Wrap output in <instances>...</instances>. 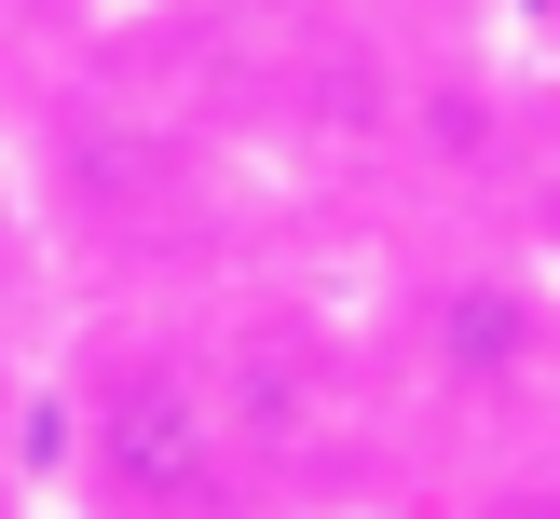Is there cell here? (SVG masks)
I'll list each match as a JSON object with an SVG mask.
<instances>
[{
	"instance_id": "obj_5",
	"label": "cell",
	"mask_w": 560,
	"mask_h": 519,
	"mask_svg": "<svg viewBox=\"0 0 560 519\" xmlns=\"http://www.w3.org/2000/svg\"><path fill=\"white\" fill-rule=\"evenodd\" d=\"M547 410H560V355H547Z\"/></svg>"
},
{
	"instance_id": "obj_2",
	"label": "cell",
	"mask_w": 560,
	"mask_h": 519,
	"mask_svg": "<svg viewBox=\"0 0 560 519\" xmlns=\"http://www.w3.org/2000/svg\"><path fill=\"white\" fill-rule=\"evenodd\" d=\"M206 369H219V410H233L260 492L315 479V437H328V410H342V342L301 328V315H233L206 342Z\"/></svg>"
},
{
	"instance_id": "obj_1",
	"label": "cell",
	"mask_w": 560,
	"mask_h": 519,
	"mask_svg": "<svg viewBox=\"0 0 560 519\" xmlns=\"http://www.w3.org/2000/svg\"><path fill=\"white\" fill-rule=\"evenodd\" d=\"M69 479L96 519H260V464H246L233 410H219L206 342L151 315L82 328L69 355Z\"/></svg>"
},
{
	"instance_id": "obj_4",
	"label": "cell",
	"mask_w": 560,
	"mask_h": 519,
	"mask_svg": "<svg viewBox=\"0 0 560 519\" xmlns=\"http://www.w3.org/2000/svg\"><path fill=\"white\" fill-rule=\"evenodd\" d=\"M465 519H560V479H506V492H479Z\"/></svg>"
},
{
	"instance_id": "obj_3",
	"label": "cell",
	"mask_w": 560,
	"mask_h": 519,
	"mask_svg": "<svg viewBox=\"0 0 560 519\" xmlns=\"http://www.w3.org/2000/svg\"><path fill=\"white\" fill-rule=\"evenodd\" d=\"M424 328H438V382H452V397H492V410L547 397V355H560V300L534 287V273H452Z\"/></svg>"
}]
</instances>
